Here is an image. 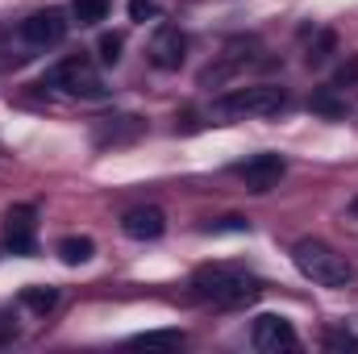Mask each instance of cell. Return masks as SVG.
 <instances>
[{
  "label": "cell",
  "instance_id": "cell-11",
  "mask_svg": "<svg viewBox=\"0 0 358 354\" xmlns=\"http://www.w3.org/2000/svg\"><path fill=\"white\" fill-rule=\"evenodd\" d=\"M142 121L138 117H104L100 125H96V134H92V142L96 146H125V142H134V138H142Z\"/></svg>",
  "mask_w": 358,
  "mask_h": 354
},
{
  "label": "cell",
  "instance_id": "cell-18",
  "mask_svg": "<svg viewBox=\"0 0 358 354\" xmlns=\"http://www.w3.org/2000/svg\"><path fill=\"white\" fill-rule=\"evenodd\" d=\"M155 17H163L159 0H129V21H155Z\"/></svg>",
  "mask_w": 358,
  "mask_h": 354
},
{
  "label": "cell",
  "instance_id": "cell-16",
  "mask_svg": "<svg viewBox=\"0 0 358 354\" xmlns=\"http://www.w3.org/2000/svg\"><path fill=\"white\" fill-rule=\"evenodd\" d=\"M71 17H76L80 25H100V21L108 17V0H76V4H71Z\"/></svg>",
  "mask_w": 358,
  "mask_h": 354
},
{
  "label": "cell",
  "instance_id": "cell-20",
  "mask_svg": "<svg viewBox=\"0 0 358 354\" xmlns=\"http://www.w3.org/2000/svg\"><path fill=\"white\" fill-rule=\"evenodd\" d=\"M334 46H338V38H334V29H325V34H317V46L308 50V63H325Z\"/></svg>",
  "mask_w": 358,
  "mask_h": 354
},
{
  "label": "cell",
  "instance_id": "cell-5",
  "mask_svg": "<svg viewBox=\"0 0 358 354\" xmlns=\"http://www.w3.org/2000/svg\"><path fill=\"white\" fill-rule=\"evenodd\" d=\"M250 342H255V351H263V354H279V351H296V346H300L292 321L279 317V313H263V317H255V325H250Z\"/></svg>",
  "mask_w": 358,
  "mask_h": 354
},
{
  "label": "cell",
  "instance_id": "cell-8",
  "mask_svg": "<svg viewBox=\"0 0 358 354\" xmlns=\"http://www.w3.org/2000/svg\"><path fill=\"white\" fill-rule=\"evenodd\" d=\"M187 59V34L179 25H159L155 42H150V63L159 71H179Z\"/></svg>",
  "mask_w": 358,
  "mask_h": 354
},
{
  "label": "cell",
  "instance_id": "cell-14",
  "mask_svg": "<svg viewBox=\"0 0 358 354\" xmlns=\"http://www.w3.org/2000/svg\"><path fill=\"white\" fill-rule=\"evenodd\" d=\"M21 304H25L29 313H42V317H46V313L59 304V292H55V288H42V283H34V288H25V292H21Z\"/></svg>",
  "mask_w": 358,
  "mask_h": 354
},
{
  "label": "cell",
  "instance_id": "cell-3",
  "mask_svg": "<svg viewBox=\"0 0 358 354\" xmlns=\"http://www.w3.org/2000/svg\"><path fill=\"white\" fill-rule=\"evenodd\" d=\"M287 104V88L279 84H255V88H234L217 100V117H271Z\"/></svg>",
  "mask_w": 358,
  "mask_h": 354
},
{
  "label": "cell",
  "instance_id": "cell-10",
  "mask_svg": "<svg viewBox=\"0 0 358 354\" xmlns=\"http://www.w3.org/2000/svg\"><path fill=\"white\" fill-rule=\"evenodd\" d=\"M121 229H125V238H134V242H155V238H163L167 217H163V208H155V204H138V208H129V213L121 217Z\"/></svg>",
  "mask_w": 358,
  "mask_h": 354
},
{
  "label": "cell",
  "instance_id": "cell-2",
  "mask_svg": "<svg viewBox=\"0 0 358 354\" xmlns=\"http://www.w3.org/2000/svg\"><path fill=\"white\" fill-rule=\"evenodd\" d=\"M292 259H296V267H300L304 279H313V283H321V288H346V283L355 279L350 259L338 255L329 242H317V238H300V242L292 246Z\"/></svg>",
  "mask_w": 358,
  "mask_h": 354
},
{
  "label": "cell",
  "instance_id": "cell-12",
  "mask_svg": "<svg viewBox=\"0 0 358 354\" xmlns=\"http://www.w3.org/2000/svg\"><path fill=\"white\" fill-rule=\"evenodd\" d=\"M92 255H96V242H92V238H84V234H71V238H63V242H59V259H63L67 267L88 263Z\"/></svg>",
  "mask_w": 358,
  "mask_h": 354
},
{
  "label": "cell",
  "instance_id": "cell-7",
  "mask_svg": "<svg viewBox=\"0 0 358 354\" xmlns=\"http://www.w3.org/2000/svg\"><path fill=\"white\" fill-rule=\"evenodd\" d=\"M238 171V179L250 187V192H271L279 179H283V171H287V163H283V155H255V159H246V163H238L234 167Z\"/></svg>",
  "mask_w": 358,
  "mask_h": 354
},
{
  "label": "cell",
  "instance_id": "cell-6",
  "mask_svg": "<svg viewBox=\"0 0 358 354\" xmlns=\"http://www.w3.org/2000/svg\"><path fill=\"white\" fill-rule=\"evenodd\" d=\"M4 246L21 259H29L38 250V221H34V204H17L4 217Z\"/></svg>",
  "mask_w": 358,
  "mask_h": 354
},
{
  "label": "cell",
  "instance_id": "cell-13",
  "mask_svg": "<svg viewBox=\"0 0 358 354\" xmlns=\"http://www.w3.org/2000/svg\"><path fill=\"white\" fill-rule=\"evenodd\" d=\"M308 108L313 113H321V117H346V100L338 96V88H317L313 96H308Z\"/></svg>",
  "mask_w": 358,
  "mask_h": 354
},
{
  "label": "cell",
  "instance_id": "cell-15",
  "mask_svg": "<svg viewBox=\"0 0 358 354\" xmlns=\"http://www.w3.org/2000/svg\"><path fill=\"white\" fill-rule=\"evenodd\" d=\"M134 346H155V351H171V346H183V330H146L134 338Z\"/></svg>",
  "mask_w": 358,
  "mask_h": 354
},
{
  "label": "cell",
  "instance_id": "cell-21",
  "mask_svg": "<svg viewBox=\"0 0 358 354\" xmlns=\"http://www.w3.org/2000/svg\"><path fill=\"white\" fill-rule=\"evenodd\" d=\"M355 84H358V55H350V63H342V67H338L334 88H355Z\"/></svg>",
  "mask_w": 358,
  "mask_h": 354
},
{
  "label": "cell",
  "instance_id": "cell-9",
  "mask_svg": "<svg viewBox=\"0 0 358 354\" xmlns=\"http://www.w3.org/2000/svg\"><path fill=\"white\" fill-rule=\"evenodd\" d=\"M67 17L59 13V8H46V13H34V17H25L21 21V38L29 42V46H59L63 38H67Z\"/></svg>",
  "mask_w": 358,
  "mask_h": 354
},
{
  "label": "cell",
  "instance_id": "cell-17",
  "mask_svg": "<svg viewBox=\"0 0 358 354\" xmlns=\"http://www.w3.org/2000/svg\"><path fill=\"white\" fill-rule=\"evenodd\" d=\"M121 46H125V38H121V34H100V42H96L100 63H104V67H113V63L121 59Z\"/></svg>",
  "mask_w": 358,
  "mask_h": 354
},
{
  "label": "cell",
  "instance_id": "cell-1",
  "mask_svg": "<svg viewBox=\"0 0 358 354\" xmlns=\"http://www.w3.org/2000/svg\"><path fill=\"white\" fill-rule=\"evenodd\" d=\"M259 292H263V283L250 271L229 263H208L192 275V296L204 300V304H217V309L250 304V300H259Z\"/></svg>",
  "mask_w": 358,
  "mask_h": 354
},
{
  "label": "cell",
  "instance_id": "cell-19",
  "mask_svg": "<svg viewBox=\"0 0 358 354\" xmlns=\"http://www.w3.org/2000/svg\"><path fill=\"white\" fill-rule=\"evenodd\" d=\"M325 351H358V334H350V330H329L325 334Z\"/></svg>",
  "mask_w": 358,
  "mask_h": 354
},
{
  "label": "cell",
  "instance_id": "cell-4",
  "mask_svg": "<svg viewBox=\"0 0 358 354\" xmlns=\"http://www.w3.org/2000/svg\"><path fill=\"white\" fill-rule=\"evenodd\" d=\"M50 84L63 92H71V96H80V100H104L108 88L100 84V76H96V67H92L84 55H71V59H63L55 71H50Z\"/></svg>",
  "mask_w": 358,
  "mask_h": 354
}]
</instances>
